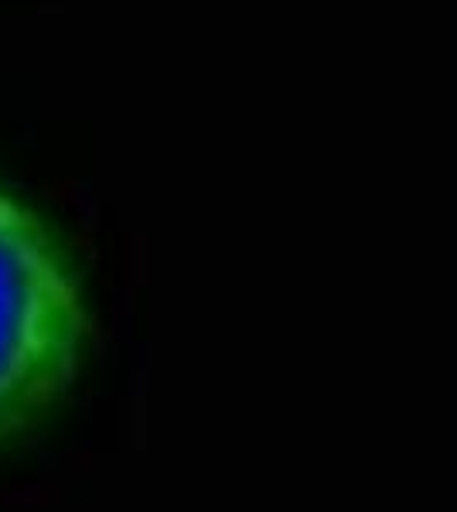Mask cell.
Returning <instances> with one entry per match:
<instances>
[{
  "mask_svg": "<svg viewBox=\"0 0 457 512\" xmlns=\"http://www.w3.org/2000/svg\"><path fill=\"white\" fill-rule=\"evenodd\" d=\"M89 328L86 280L69 239L0 171V454L65 400Z\"/></svg>",
  "mask_w": 457,
  "mask_h": 512,
  "instance_id": "obj_1",
  "label": "cell"
}]
</instances>
